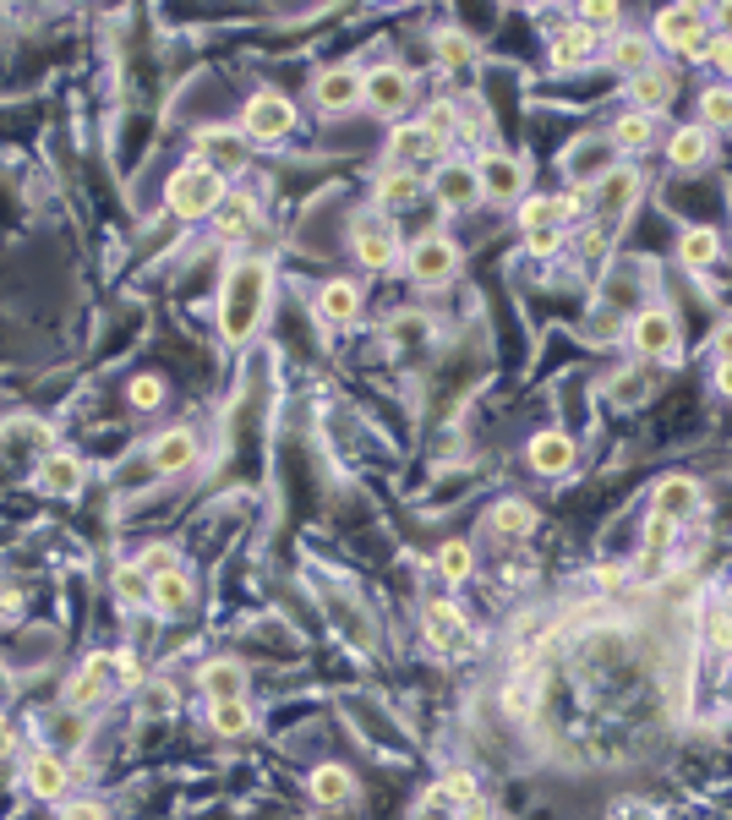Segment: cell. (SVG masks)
I'll return each mask as SVG.
<instances>
[{
    "mask_svg": "<svg viewBox=\"0 0 732 820\" xmlns=\"http://www.w3.org/2000/svg\"><path fill=\"white\" fill-rule=\"evenodd\" d=\"M492 531H498V536H531V531H536V509H531L525 498H509V503L492 509Z\"/></svg>",
    "mask_w": 732,
    "mask_h": 820,
    "instance_id": "cell-36",
    "label": "cell"
},
{
    "mask_svg": "<svg viewBox=\"0 0 732 820\" xmlns=\"http://www.w3.org/2000/svg\"><path fill=\"white\" fill-rule=\"evenodd\" d=\"M394 339H400V345H427V339H433V324H427L422 313H416V318H394Z\"/></svg>",
    "mask_w": 732,
    "mask_h": 820,
    "instance_id": "cell-45",
    "label": "cell"
},
{
    "mask_svg": "<svg viewBox=\"0 0 732 820\" xmlns=\"http://www.w3.org/2000/svg\"><path fill=\"white\" fill-rule=\"evenodd\" d=\"M651 138H656V127H651V116H640V110L618 116L612 132H607V143H612L618 154H640V149H651Z\"/></svg>",
    "mask_w": 732,
    "mask_h": 820,
    "instance_id": "cell-29",
    "label": "cell"
},
{
    "mask_svg": "<svg viewBox=\"0 0 732 820\" xmlns=\"http://www.w3.org/2000/svg\"><path fill=\"white\" fill-rule=\"evenodd\" d=\"M678 252H684V263H689V269H706V263L722 252V241H717V230H711V225H695V230H684Z\"/></svg>",
    "mask_w": 732,
    "mask_h": 820,
    "instance_id": "cell-37",
    "label": "cell"
},
{
    "mask_svg": "<svg viewBox=\"0 0 732 820\" xmlns=\"http://www.w3.org/2000/svg\"><path fill=\"white\" fill-rule=\"evenodd\" d=\"M722 39H732V6H717V22H711Z\"/></svg>",
    "mask_w": 732,
    "mask_h": 820,
    "instance_id": "cell-54",
    "label": "cell"
},
{
    "mask_svg": "<svg viewBox=\"0 0 732 820\" xmlns=\"http://www.w3.org/2000/svg\"><path fill=\"white\" fill-rule=\"evenodd\" d=\"M656 39L673 44L684 61H706L711 44H717V28H711V17H706L700 6H667V11L656 17Z\"/></svg>",
    "mask_w": 732,
    "mask_h": 820,
    "instance_id": "cell-4",
    "label": "cell"
},
{
    "mask_svg": "<svg viewBox=\"0 0 732 820\" xmlns=\"http://www.w3.org/2000/svg\"><path fill=\"white\" fill-rule=\"evenodd\" d=\"M350 252H356L372 274H383V269H394V263L405 258L400 230H394V219H389L383 208H367V214L350 219Z\"/></svg>",
    "mask_w": 732,
    "mask_h": 820,
    "instance_id": "cell-3",
    "label": "cell"
},
{
    "mask_svg": "<svg viewBox=\"0 0 732 820\" xmlns=\"http://www.w3.org/2000/svg\"><path fill=\"white\" fill-rule=\"evenodd\" d=\"M443 154V143L422 127V121H411V127H394V138H389V170H411V164L433 160Z\"/></svg>",
    "mask_w": 732,
    "mask_h": 820,
    "instance_id": "cell-19",
    "label": "cell"
},
{
    "mask_svg": "<svg viewBox=\"0 0 732 820\" xmlns=\"http://www.w3.org/2000/svg\"><path fill=\"white\" fill-rule=\"evenodd\" d=\"M148 466H153L159 477L192 471V466H197V438H192V427H164V433L148 444Z\"/></svg>",
    "mask_w": 732,
    "mask_h": 820,
    "instance_id": "cell-10",
    "label": "cell"
},
{
    "mask_svg": "<svg viewBox=\"0 0 732 820\" xmlns=\"http://www.w3.org/2000/svg\"><path fill=\"white\" fill-rule=\"evenodd\" d=\"M700 116L717 121V127H732V88H706L700 94Z\"/></svg>",
    "mask_w": 732,
    "mask_h": 820,
    "instance_id": "cell-42",
    "label": "cell"
},
{
    "mask_svg": "<svg viewBox=\"0 0 732 820\" xmlns=\"http://www.w3.org/2000/svg\"><path fill=\"white\" fill-rule=\"evenodd\" d=\"M225 197H230V181L197 160L181 164V170L164 181V208H170L175 219H214Z\"/></svg>",
    "mask_w": 732,
    "mask_h": 820,
    "instance_id": "cell-2",
    "label": "cell"
},
{
    "mask_svg": "<svg viewBox=\"0 0 732 820\" xmlns=\"http://www.w3.org/2000/svg\"><path fill=\"white\" fill-rule=\"evenodd\" d=\"M433 192H438L443 208H470L481 197V181H476V164H459L448 160L433 170Z\"/></svg>",
    "mask_w": 732,
    "mask_h": 820,
    "instance_id": "cell-17",
    "label": "cell"
},
{
    "mask_svg": "<svg viewBox=\"0 0 732 820\" xmlns=\"http://www.w3.org/2000/svg\"><path fill=\"white\" fill-rule=\"evenodd\" d=\"M728 602H732V586H728Z\"/></svg>",
    "mask_w": 732,
    "mask_h": 820,
    "instance_id": "cell-59",
    "label": "cell"
},
{
    "mask_svg": "<svg viewBox=\"0 0 732 820\" xmlns=\"http://www.w3.org/2000/svg\"><path fill=\"white\" fill-rule=\"evenodd\" d=\"M197 689L208 700H247V667L236 656H214L203 673H197Z\"/></svg>",
    "mask_w": 732,
    "mask_h": 820,
    "instance_id": "cell-20",
    "label": "cell"
},
{
    "mask_svg": "<svg viewBox=\"0 0 732 820\" xmlns=\"http://www.w3.org/2000/svg\"><path fill=\"white\" fill-rule=\"evenodd\" d=\"M695 509H700V482H689V477H667V482L656 488V514H667L673 525L689 520Z\"/></svg>",
    "mask_w": 732,
    "mask_h": 820,
    "instance_id": "cell-28",
    "label": "cell"
},
{
    "mask_svg": "<svg viewBox=\"0 0 732 820\" xmlns=\"http://www.w3.org/2000/svg\"><path fill=\"white\" fill-rule=\"evenodd\" d=\"M317 318L323 324H356L361 318V285L356 280H328L317 296Z\"/></svg>",
    "mask_w": 732,
    "mask_h": 820,
    "instance_id": "cell-23",
    "label": "cell"
},
{
    "mask_svg": "<svg viewBox=\"0 0 732 820\" xmlns=\"http://www.w3.org/2000/svg\"><path fill=\"white\" fill-rule=\"evenodd\" d=\"M138 564H143V569H148V580H159V575H170V569H181V553L159 542V547H148V553H143V558H138Z\"/></svg>",
    "mask_w": 732,
    "mask_h": 820,
    "instance_id": "cell-43",
    "label": "cell"
},
{
    "mask_svg": "<svg viewBox=\"0 0 732 820\" xmlns=\"http://www.w3.org/2000/svg\"><path fill=\"white\" fill-rule=\"evenodd\" d=\"M520 225H525V236H531V230H558V225H564V203H558V197H525Z\"/></svg>",
    "mask_w": 732,
    "mask_h": 820,
    "instance_id": "cell-38",
    "label": "cell"
},
{
    "mask_svg": "<svg viewBox=\"0 0 732 820\" xmlns=\"http://www.w3.org/2000/svg\"><path fill=\"white\" fill-rule=\"evenodd\" d=\"M476 181H481V197L509 203V197L525 192V164L509 160V154H481V160H476Z\"/></svg>",
    "mask_w": 732,
    "mask_h": 820,
    "instance_id": "cell-12",
    "label": "cell"
},
{
    "mask_svg": "<svg viewBox=\"0 0 732 820\" xmlns=\"http://www.w3.org/2000/svg\"><path fill=\"white\" fill-rule=\"evenodd\" d=\"M706 66H717V72H732V39H722V33H717V44H711Z\"/></svg>",
    "mask_w": 732,
    "mask_h": 820,
    "instance_id": "cell-50",
    "label": "cell"
},
{
    "mask_svg": "<svg viewBox=\"0 0 732 820\" xmlns=\"http://www.w3.org/2000/svg\"><path fill=\"white\" fill-rule=\"evenodd\" d=\"M214 230H219V241H247L252 230H258V203L252 197H225L219 203V214H214Z\"/></svg>",
    "mask_w": 732,
    "mask_h": 820,
    "instance_id": "cell-26",
    "label": "cell"
},
{
    "mask_svg": "<svg viewBox=\"0 0 732 820\" xmlns=\"http://www.w3.org/2000/svg\"><path fill=\"white\" fill-rule=\"evenodd\" d=\"M416 197H422V175H416V170H383V175H378V186H372V203H378L383 214L411 208Z\"/></svg>",
    "mask_w": 732,
    "mask_h": 820,
    "instance_id": "cell-24",
    "label": "cell"
},
{
    "mask_svg": "<svg viewBox=\"0 0 732 820\" xmlns=\"http://www.w3.org/2000/svg\"><path fill=\"white\" fill-rule=\"evenodd\" d=\"M269 291H274V269L269 258H236L230 274H225V291H219V328L230 345H247L263 313H269Z\"/></svg>",
    "mask_w": 732,
    "mask_h": 820,
    "instance_id": "cell-1",
    "label": "cell"
},
{
    "mask_svg": "<svg viewBox=\"0 0 732 820\" xmlns=\"http://www.w3.org/2000/svg\"><path fill=\"white\" fill-rule=\"evenodd\" d=\"M312 99H317V110H356V105L367 99V83H361V72L334 66V72H323V77L312 83Z\"/></svg>",
    "mask_w": 732,
    "mask_h": 820,
    "instance_id": "cell-14",
    "label": "cell"
},
{
    "mask_svg": "<svg viewBox=\"0 0 732 820\" xmlns=\"http://www.w3.org/2000/svg\"><path fill=\"white\" fill-rule=\"evenodd\" d=\"M596 44H601V33H590L586 22H569V28H558V33H553L547 61H553L558 72H580V66L596 61Z\"/></svg>",
    "mask_w": 732,
    "mask_h": 820,
    "instance_id": "cell-15",
    "label": "cell"
},
{
    "mask_svg": "<svg viewBox=\"0 0 732 820\" xmlns=\"http://www.w3.org/2000/svg\"><path fill=\"white\" fill-rule=\"evenodd\" d=\"M438 569H443L448 586H465L470 569H476V553H470L465 542H448V547H438Z\"/></svg>",
    "mask_w": 732,
    "mask_h": 820,
    "instance_id": "cell-40",
    "label": "cell"
},
{
    "mask_svg": "<svg viewBox=\"0 0 732 820\" xmlns=\"http://www.w3.org/2000/svg\"><path fill=\"white\" fill-rule=\"evenodd\" d=\"M673 94H678V77H673V72H662V66H651V72L629 77V99H634V110H640V116H656L662 105H673Z\"/></svg>",
    "mask_w": 732,
    "mask_h": 820,
    "instance_id": "cell-22",
    "label": "cell"
},
{
    "mask_svg": "<svg viewBox=\"0 0 732 820\" xmlns=\"http://www.w3.org/2000/svg\"><path fill=\"white\" fill-rule=\"evenodd\" d=\"M110 591H116V602H127V608H148L153 580H148V569L138 564V558H127V564L110 575Z\"/></svg>",
    "mask_w": 732,
    "mask_h": 820,
    "instance_id": "cell-31",
    "label": "cell"
},
{
    "mask_svg": "<svg viewBox=\"0 0 732 820\" xmlns=\"http://www.w3.org/2000/svg\"><path fill=\"white\" fill-rule=\"evenodd\" d=\"M405 269H411L416 285H443V280L459 274V252H454L448 236H422V241L405 252Z\"/></svg>",
    "mask_w": 732,
    "mask_h": 820,
    "instance_id": "cell-7",
    "label": "cell"
},
{
    "mask_svg": "<svg viewBox=\"0 0 732 820\" xmlns=\"http://www.w3.org/2000/svg\"><path fill=\"white\" fill-rule=\"evenodd\" d=\"M33 488L44 492V498H77V488H83V460L77 455H44L39 460V471H33Z\"/></svg>",
    "mask_w": 732,
    "mask_h": 820,
    "instance_id": "cell-16",
    "label": "cell"
},
{
    "mask_svg": "<svg viewBox=\"0 0 732 820\" xmlns=\"http://www.w3.org/2000/svg\"><path fill=\"white\" fill-rule=\"evenodd\" d=\"M116 673H121L127 684H138V678H143V667H138V656H132V652H121V656H116Z\"/></svg>",
    "mask_w": 732,
    "mask_h": 820,
    "instance_id": "cell-52",
    "label": "cell"
},
{
    "mask_svg": "<svg viewBox=\"0 0 732 820\" xmlns=\"http://www.w3.org/2000/svg\"><path fill=\"white\" fill-rule=\"evenodd\" d=\"M618 17H623V11H618V6H607V0H601V6H586V11H580V22H586L590 33H596V28H618Z\"/></svg>",
    "mask_w": 732,
    "mask_h": 820,
    "instance_id": "cell-48",
    "label": "cell"
},
{
    "mask_svg": "<svg viewBox=\"0 0 732 820\" xmlns=\"http://www.w3.org/2000/svg\"><path fill=\"white\" fill-rule=\"evenodd\" d=\"M667 536H673V520L667 514H651V525H645V558H662Z\"/></svg>",
    "mask_w": 732,
    "mask_h": 820,
    "instance_id": "cell-46",
    "label": "cell"
},
{
    "mask_svg": "<svg viewBox=\"0 0 732 820\" xmlns=\"http://www.w3.org/2000/svg\"><path fill=\"white\" fill-rule=\"evenodd\" d=\"M438 794L454 805V810H470V805H476V777H470V772H448V777L438 783Z\"/></svg>",
    "mask_w": 732,
    "mask_h": 820,
    "instance_id": "cell-41",
    "label": "cell"
},
{
    "mask_svg": "<svg viewBox=\"0 0 732 820\" xmlns=\"http://www.w3.org/2000/svg\"><path fill=\"white\" fill-rule=\"evenodd\" d=\"M612 66L629 72V77L651 72V39H640V33H618V39H612Z\"/></svg>",
    "mask_w": 732,
    "mask_h": 820,
    "instance_id": "cell-35",
    "label": "cell"
},
{
    "mask_svg": "<svg viewBox=\"0 0 732 820\" xmlns=\"http://www.w3.org/2000/svg\"><path fill=\"white\" fill-rule=\"evenodd\" d=\"M148 608H153V613H164V619H181V613L192 608V575H186V569H170V575H159V580H153V597H148Z\"/></svg>",
    "mask_w": 732,
    "mask_h": 820,
    "instance_id": "cell-27",
    "label": "cell"
},
{
    "mask_svg": "<svg viewBox=\"0 0 732 820\" xmlns=\"http://www.w3.org/2000/svg\"><path fill=\"white\" fill-rule=\"evenodd\" d=\"M717 361H732V324L717 334Z\"/></svg>",
    "mask_w": 732,
    "mask_h": 820,
    "instance_id": "cell-56",
    "label": "cell"
},
{
    "mask_svg": "<svg viewBox=\"0 0 732 820\" xmlns=\"http://www.w3.org/2000/svg\"><path fill=\"white\" fill-rule=\"evenodd\" d=\"M558 241H564L558 230H531V236H525V247H531L536 258H547V252H558Z\"/></svg>",
    "mask_w": 732,
    "mask_h": 820,
    "instance_id": "cell-49",
    "label": "cell"
},
{
    "mask_svg": "<svg viewBox=\"0 0 732 820\" xmlns=\"http://www.w3.org/2000/svg\"><path fill=\"white\" fill-rule=\"evenodd\" d=\"M11 744H17V733H11V717H6V711H0V761H6V755H11Z\"/></svg>",
    "mask_w": 732,
    "mask_h": 820,
    "instance_id": "cell-53",
    "label": "cell"
},
{
    "mask_svg": "<svg viewBox=\"0 0 732 820\" xmlns=\"http://www.w3.org/2000/svg\"><path fill=\"white\" fill-rule=\"evenodd\" d=\"M291 132H295V105L285 94L263 88V94H252L241 105V138L247 143H285Z\"/></svg>",
    "mask_w": 732,
    "mask_h": 820,
    "instance_id": "cell-5",
    "label": "cell"
},
{
    "mask_svg": "<svg viewBox=\"0 0 732 820\" xmlns=\"http://www.w3.org/2000/svg\"><path fill=\"white\" fill-rule=\"evenodd\" d=\"M575 438L569 433H558V427H542L536 438H531V466L542 471V477H564V471H575Z\"/></svg>",
    "mask_w": 732,
    "mask_h": 820,
    "instance_id": "cell-18",
    "label": "cell"
},
{
    "mask_svg": "<svg viewBox=\"0 0 732 820\" xmlns=\"http://www.w3.org/2000/svg\"><path fill=\"white\" fill-rule=\"evenodd\" d=\"M717 389L732 400V361H717Z\"/></svg>",
    "mask_w": 732,
    "mask_h": 820,
    "instance_id": "cell-55",
    "label": "cell"
},
{
    "mask_svg": "<svg viewBox=\"0 0 732 820\" xmlns=\"http://www.w3.org/2000/svg\"><path fill=\"white\" fill-rule=\"evenodd\" d=\"M667 160L678 164V170H700V164L711 160V127H706V121L678 127V132L667 138Z\"/></svg>",
    "mask_w": 732,
    "mask_h": 820,
    "instance_id": "cell-25",
    "label": "cell"
},
{
    "mask_svg": "<svg viewBox=\"0 0 732 820\" xmlns=\"http://www.w3.org/2000/svg\"><path fill=\"white\" fill-rule=\"evenodd\" d=\"M706 646H711V652H732V613H711V624H706Z\"/></svg>",
    "mask_w": 732,
    "mask_h": 820,
    "instance_id": "cell-47",
    "label": "cell"
},
{
    "mask_svg": "<svg viewBox=\"0 0 732 820\" xmlns=\"http://www.w3.org/2000/svg\"><path fill=\"white\" fill-rule=\"evenodd\" d=\"M433 55H438L443 72H465V66L476 61V44H470V33H459V28H443L438 39H433Z\"/></svg>",
    "mask_w": 732,
    "mask_h": 820,
    "instance_id": "cell-34",
    "label": "cell"
},
{
    "mask_svg": "<svg viewBox=\"0 0 732 820\" xmlns=\"http://www.w3.org/2000/svg\"><path fill=\"white\" fill-rule=\"evenodd\" d=\"M252 722H258V717H252L247 700H214V706H208V728L225 733V739H247Z\"/></svg>",
    "mask_w": 732,
    "mask_h": 820,
    "instance_id": "cell-32",
    "label": "cell"
},
{
    "mask_svg": "<svg viewBox=\"0 0 732 820\" xmlns=\"http://www.w3.org/2000/svg\"><path fill=\"white\" fill-rule=\"evenodd\" d=\"M601 247H607V236H596V230L580 241V252H586V258H601Z\"/></svg>",
    "mask_w": 732,
    "mask_h": 820,
    "instance_id": "cell-57",
    "label": "cell"
},
{
    "mask_svg": "<svg viewBox=\"0 0 732 820\" xmlns=\"http://www.w3.org/2000/svg\"><path fill=\"white\" fill-rule=\"evenodd\" d=\"M127 400H132V411H153V405L164 400V383H159V378H132Z\"/></svg>",
    "mask_w": 732,
    "mask_h": 820,
    "instance_id": "cell-44",
    "label": "cell"
},
{
    "mask_svg": "<svg viewBox=\"0 0 732 820\" xmlns=\"http://www.w3.org/2000/svg\"><path fill=\"white\" fill-rule=\"evenodd\" d=\"M350 794H356V777H350L345 766H317V772H312V799H317L323 810L345 805Z\"/></svg>",
    "mask_w": 732,
    "mask_h": 820,
    "instance_id": "cell-33",
    "label": "cell"
},
{
    "mask_svg": "<svg viewBox=\"0 0 732 820\" xmlns=\"http://www.w3.org/2000/svg\"><path fill=\"white\" fill-rule=\"evenodd\" d=\"M110 678H116V656L94 652L83 667H77V678H72V689H66V700H72V711H88V706H99L105 695H110Z\"/></svg>",
    "mask_w": 732,
    "mask_h": 820,
    "instance_id": "cell-11",
    "label": "cell"
},
{
    "mask_svg": "<svg viewBox=\"0 0 732 820\" xmlns=\"http://www.w3.org/2000/svg\"><path fill=\"white\" fill-rule=\"evenodd\" d=\"M422 127H427V132H433V138L443 143V149H448V143H454V138L465 132V127H459V105H448V99L427 105V110H422Z\"/></svg>",
    "mask_w": 732,
    "mask_h": 820,
    "instance_id": "cell-39",
    "label": "cell"
},
{
    "mask_svg": "<svg viewBox=\"0 0 732 820\" xmlns=\"http://www.w3.org/2000/svg\"><path fill=\"white\" fill-rule=\"evenodd\" d=\"M629 339H634V350H640V356H678V318H673V313H662V307H651V313H640V318H634Z\"/></svg>",
    "mask_w": 732,
    "mask_h": 820,
    "instance_id": "cell-13",
    "label": "cell"
},
{
    "mask_svg": "<svg viewBox=\"0 0 732 820\" xmlns=\"http://www.w3.org/2000/svg\"><path fill=\"white\" fill-rule=\"evenodd\" d=\"M596 580H601V586H618V580H623V569H618V564H607V569H596Z\"/></svg>",
    "mask_w": 732,
    "mask_h": 820,
    "instance_id": "cell-58",
    "label": "cell"
},
{
    "mask_svg": "<svg viewBox=\"0 0 732 820\" xmlns=\"http://www.w3.org/2000/svg\"><path fill=\"white\" fill-rule=\"evenodd\" d=\"M361 83H367V99H361V105H372L378 116H405V110H411L416 77H411L405 66H378V72H361Z\"/></svg>",
    "mask_w": 732,
    "mask_h": 820,
    "instance_id": "cell-6",
    "label": "cell"
},
{
    "mask_svg": "<svg viewBox=\"0 0 732 820\" xmlns=\"http://www.w3.org/2000/svg\"><path fill=\"white\" fill-rule=\"evenodd\" d=\"M634 197H640V175H634L629 164H612V170L601 175V192H596V208H612V214H618V208H629Z\"/></svg>",
    "mask_w": 732,
    "mask_h": 820,
    "instance_id": "cell-30",
    "label": "cell"
},
{
    "mask_svg": "<svg viewBox=\"0 0 732 820\" xmlns=\"http://www.w3.org/2000/svg\"><path fill=\"white\" fill-rule=\"evenodd\" d=\"M61 820H110V816H105L99 805H88V799H77V805H66V810H61Z\"/></svg>",
    "mask_w": 732,
    "mask_h": 820,
    "instance_id": "cell-51",
    "label": "cell"
},
{
    "mask_svg": "<svg viewBox=\"0 0 732 820\" xmlns=\"http://www.w3.org/2000/svg\"><path fill=\"white\" fill-rule=\"evenodd\" d=\"M192 160L208 164V170H241L247 164V138H241V127H203L197 138H192Z\"/></svg>",
    "mask_w": 732,
    "mask_h": 820,
    "instance_id": "cell-8",
    "label": "cell"
},
{
    "mask_svg": "<svg viewBox=\"0 0 732 820\" xmlns=\"http://www.w3.org/2000/svg\"><path fill=\"white\" fill-rule=\"evenodd\" d=\"M422 630H427L433 652H470L476 646V635H470V624H465V613L454 602H427L422 608Z\"/></svg>",
    "mask_w": 732,
    "mask_h": 820,
    "instance_id": "cell-9",
    "label": "cell"
},
{
    "mask_svg": "<svg viewBox=\"0 0 732 820\" xmlns=\"http://www.w3.org/2000/svg\"><path fill=\"white\" fill-rule=\"evenodd\" d=\"M72 788V772H66V761L55 755V750H39L33 761H28V794L33 799H50V805H61V794Z\"/></svg>",
    "mask_w": 732,
    "mask_h": 820,
    "instance_id": "cell-21",
    "label": "cell"
}]
</instances>
